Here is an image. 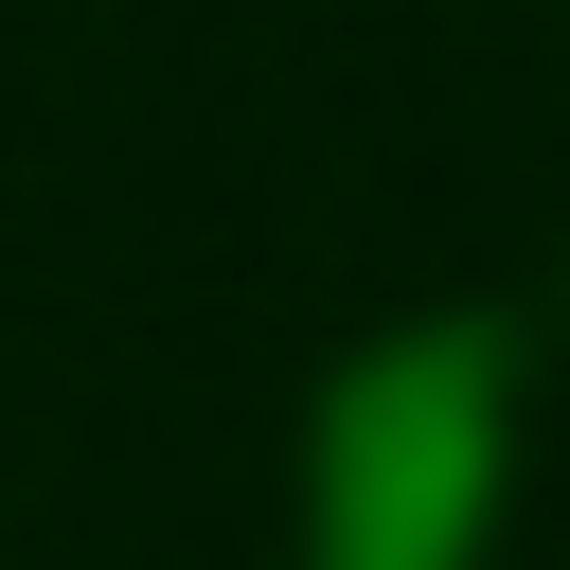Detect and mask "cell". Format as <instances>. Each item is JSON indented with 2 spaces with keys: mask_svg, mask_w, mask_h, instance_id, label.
I'll return each instance as SVG.
<instances>
[{
  "mask_svg": "<svg viewBox=\"0 0 570 570\" xmlns=\"http://www.w3.org/2000/svg\"><path fill=\"white\" fill-rule=\"evenodd\" d=\"M481 499V374L463 356H392L338 410V570H445Z\"/></svg>",
  "mask_w": 570,
  "mask_h": 570,
  "instance_id": "6da1fadb",
  "label": "cell"
}]
</instances>
